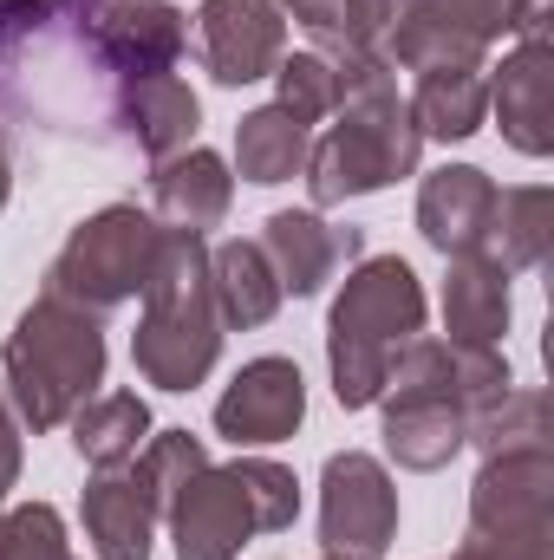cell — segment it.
I'll list each match as a JSON object with an SVG mask.
<instances>
[{
	"mask_svg": "<svg viewBox=\"0 0 554 560\" xmlns=\"http://www.w3.org/2000/svg\"><path fill=\"white\" fill-rule=\"evenodd\" d=\"M549 33L542 39H516V52H503V66L489 72V118L509 150L522 156H549L554 150V98H549Z\"/></svg>",
	"mask_w": 554,
	"mask_h": 560,
	"instance_id": "13",
	"label": "cell"
},
{
	"mask_svg": "<svg viewBox=\"0 0 554 560\" xmlns=\"http://www.w3.org/2000/svg\"><path fill=\"white\" fill-rule=\"evenodd\" d=\"M163 528H170L176 560H242V541L255 535V509H249L235 469L209 463L176 489V502L163 509Z\"/></svg>",
	"mask_w": 554,
	"mask_h": 560,
	"instance_id": "11",
	"label": "cell"
},
{
	"mask_svg": "<svg viewBox=\"0 0 554 560\" xmlns=\"http://www.w3.org/2000/svg\"><path fill=\"white\" fill-rule=\"evenodd\" d=\"M424 313H430L424 280L399 255H366L346 275V287L333 293V313H326V372H333V398L346 411L379 405L392 352L412 332H424Z\"/></svg>",
	"mask_w": 554,
	"mask_h": 560,
	"instance_id": "4",
	"label": "cell"
},
{
	"mask_svg": "<svg viewBox=\"0 0 554 560\" xmlns=\"http://www.w3.org/2000/svg\"><path fill=\"white\" fill-rule=\"evenodd\" d=\"M549 242H554V189L549 183H516V189H496L476 261H489L496 275H529V268L549 261Z\"/></svg>",
	"mask_w": 554,
	"mask_h": 560,
	"instance_id": "17",
	"label": "cell"
},
{
	"mask_svg": "<svg viewBox=\"0 0 554 560\" xmlns=\"http://www.w3.org/2000/svg\"><path fill=\"white\" fill-rule=\"evenodd\" d=\"M235 202V170L229 156L189 143L163 163H150V215L163 229H183V235H209Z\"/></svg>",
	"mask_w": 554,
	"mask_h": 560,
	"instance_id": "14",
	"label": "cell"
},
{
	"mask_svg": "<svg viewBox=\"0 0 554 560\" xmlns=\"http://www.w3.org/2000/svg\"><path fill=\"white\" fill-rule=\"evenodd\" d=\"M405 0H300L293 20L313 39V52L339 59H385V39L399 26Z\"/></svg>",
	"mask_w": 554,
	"mask_h": 560,
	"instance_id": "21",
	"label": "cell"
},
{
	"mask_svg": "<svg viewBox=\"0 0 554 560\" xmlns=\"http://www.w3.org/2000/svg\"><path fill=\"white\" fill-rule=\"evenodd\" d=\"M66 430H72V450L92 469H125L143 450V436H150V405L138 392H99L66 418Z\"/></svg>",
	"mask_w": 554,
	"mask_h": 560,
	"instance_id": "24",
	"label": "cell"
},
{
	"mask_svg": "<svg viewBox=\"0 0 554 560\" xmlns=\"http://www.w3.org/2000/svg\"><path fill=\"white\" fill-rule=\"evenodd\" d=\"M196 52L216 85H262L287 52V13L275 0H203L196 7Z\"/></svg>",
	"mask_w": 554,
	"mask_h": 560,
	"instance_id": "9",
	"label": "cell"
},
{
	"mask_svg": "<svg viewBox=\"0 0 554 560\" xmlns=\"http://www.w3.org/2000/svg\"><path fill=\"white\" fill-rule=\"evenodd\" d=\"M0 560H72L66 515L53 502H20L0 515Z\"/></svg>",
	"mask_w": 554,
	"mask_h": 560,
	"instance_id": "31",
	"label": "cell"
},
{
	"mask_svg": "<svg viewBox=\"0 0 554 560\" xmlns=\"http://www.w3.org/2000/svg\"><path fill=\"white\" fill-rule=\"evenodd\" d=\"M118 118H125V131L138 138L143 156L163 163V156H176V150L196 143L203 98L189 92V79H176V72H150V79H125V92H118Z\"/></svg>",
	"mask_w": 554,
	"mask_h": 560,
	"instance_id": "18",
	"label": "cell"
},
{
	"mask_svg": "<svg viewBox=\"0 0 554 560\" xmlns=\"http://www.w3.org/2000/svg\"><path fill=\"white\" fill-rule=\"evenodd\" d=\"M0 385L26 430H66V418L105 385V319L39 293L7 332Z\"/></svg>",
	"mask_w": 554,
	"mask_h": 560,
	"instance_id": "3",
	"label": "cell"
},
{
	"mask_svg": "<svg viewBox=\"0 0 554 560\" xmlns=\"http://www.w3.org/2000/svg\"><path fill=\"white\" fill-rule=\"evenodd\" d=\"M320 560H353V555H320Z\"/></svg>",
	"mask_w": 554,
	"mask_h": 560,
	"instance_id": "37",
	"label": "cell"
},
{
	"mask_svg": "<svg viewBox=\"0 0 554 560\" xmlns=\"http://www.w3.org/2000/svg\"><path fill=\"white\" fill-rule=\"evenodd\" d=\"M503 332H509V275H496L476 255L450 261V275H443V339L503 346Z\"/></svg>",
	"mask_w": 554,
	"mask_h": 560,
	"instance_id": "23",
	"label": "cell"
},
{
	"mask_svg": "<svg viewBox=\"0 0 554 560\" xmlns=\"http://www.w3.org/2000/svg\"><path fill=\"white\" fill-rule=\"evenodd\" d=\"M157 248H163V222L150 209H138V202H105L53 255L46 293L53 300H72V306H85V313L105 319L112 306H125V300L143 293V280L157 268Z\"/></svg>",
	"mask_w": 554,
	"mask_h": 560,
	"instance_id": "5",
	"label": "cell"
},
{
	"mask_svg": "<svg viewBox=\"0 0 554 560\" xmlns=\"http://www.w3.org/2000/svg\"><path fill=\"white\" fill-rule=\"evenodd\" d=\"M385 405V456L412 476L443 469L457 450H463V411L443 405V398H379Z\"/></svg>",
	"mask_w": 554,
	"mask_h": 560,
	"instance_id": "22",
	"label": "cell"
},
{
	"mask_svg": "<svg viewBox=\"0 0 554 560\" xmlns=\"http://www.w3.org/2000/svg\"><path fill=\"white\" fill-rule=\"evenodd\" d=\"M307 143L313 138H307L300 118H287L280 105H262V112H249L235 125V176L242 183H262V189L293 183L307 170Z\"/></svg>",
	"mask_w": 554,
	"mask_h": 560,
	"instance_id": "25",
	"label": "cell"
},
{
	"mask_svg": "<svg viewBox=\"0 0 554 560\" xmlns=\"http://www.w3.org/2000/svg\"><path fill=\"white\" fill-rule=\"evenodd\" d=\"M424 20H437L443 33H457L463 46H476V52H489L496 39H509L516 33V20H522V0H412Z\"/></svg>",
	"mask_w": 554,
	"mask_h": 560,
	"instance_id": "30",
	"label": "cell"
},
{
	"mask_svg": "<svg viewBox=\"0 0 554 560\" xmlns=\"http://www.w3.org/2000/svg\"><path fill=\"white\" fill-rule=\"evenodd\" d=\"M20 436H26V423L13 418V405H7V385H0V502H7V489L20 482V463H26Z\"/></svg>",
	"mask_w": 554,
	"mask_h": 560,
	"instance_id": "33",
	"label": "cell"
},
{
	"mask_svg": "<svg viewBox=\"0 0 554 560\" xmlns=\"http://www.w3.org/2000/svg\"><path fill=\"white\" fill-rule=\"evenodd\" d=\"M463 548L483 560H554V450L483 456Z\"/></svg>",
	"mask_w": 554,
	"mask_h": 560,
	"instance_id": "6",
	"label": "cell"
},
{
	"mask_svg": "<svg viewBox=\"0 0 554 560\" xmlns=\"http://www.w3.org/2000/svg\"><path fill=\"white\" fill-rule=\"evenodd\" d=\"M333 72H339L333 131L307 143V196L320 209H339V202L405 183V176H417V156H424L412 105L385 59H339Z\"/></svg>",
	"mask_w": 554,
	"mask_h": 560,
	"instance_id": "1",
	"label": "cell"
},
{
	"mask_svg": "<svg viewBox=\"0 0 554 560\" xmlns=\"http://www.w3.org/2000/svg\"><path fill=\"white\" fill-rule=\"evenodd\" d=\"M66 13V0H0V46H13V39H26V33H39V26H53Z\"/></svg>",
	"mask_w": 554,
	"mask_h": 560,
	"instance_id": "32",
	"label": "cell"
},
{
	"mask_svg": "<svg viewBox=\"0 0 554 560\" xmlns=\"http://www.w3.org/2000/svg\"><path fill=\"white\" fill-rule=\"evenodd\" d=\"M450 560H483V555H470V548H457V555H450Z\"/></svg>",
	"mask_w": 554,
	"mask_h": 560,
	"instance_id": "35",
	"label": "cell"
},
{
	"mask_svg": "<svg viewBox=\"0 0 554 560\" xmlns=\"http://www.w3.org/2000/svg\"><path fill=\"white\" fill-rule=\"evenodd\" d=\"M399 541V482L372 450H333L320 469V548L385 560Z\"/></svg>",
	"mask_w": 554,
	"mask_h": 560,
	"instance_id": "7",
	"label": "cell"
},
{
	"mask_svg": "<svg viewBox=\"0 0 554 560\" xmlns=\"http://www.w3.org/2000/svg\"><path fill=\"white\" fill-rule=\"evenodd\" d=\"M489 209H496L489 170H476V163H443V170H430L424 189H417V235H424L443 261H463V255H476Z\"/></svg>",
	"mask_w": 554,
	"mask_h": 560,
	"instance_id": "15",
	"label": "cell"
},
{
	"mask_svg": "<svg viewBox=\"0 0 554 560\" xmlns=\"http://www.w3.org/2000/svg\"><path fill=\"white\" fill-rule=\"evenodd\" d=\"M463 443H476L483 456H509V450H554L549 398H542V392L509 385L503 398H489V405H476V411L463 418Z\"/></svg>",
	"mask_w": 554,
	"mask_h": 560,
	"instance_id": "26",
	"label": "cell"
},
{
	"mask_svg": "<svg viewBox=\"0 0 554 560\" xmlns=\"http://www.w3.org/2000/svg\"><path fill=\"white\" fill-rule=\"evenodd\" d=\"M157 502L143 495V482L125 469H99L85 482V541L99 560H150V541H157Z\"/></svg>",
	"mask_w": 554,
	"mask_h": 560,
	"instance_id": "16",
	"label": "cell"
},
{
	"mask_svg": "<svg viewBox=\"0 0 554 560\" xmlns=\"http://www.w3.org/2000/svg\"><path fill=\"white\" fill-rule=\"evenodd\" d=\"M307 418V378L293 359H249L222 398H216V436H229L235 450H268V443H287Z\"/></svg>",
	"mask_w": 554,
	"mask_h": 560,
	"instance_id": "10",
	"label": "cell"
},
{
	"mask_svg": "<svg viewBox=\"0 0 554 560\" xmlns=\"http://www.w3.org/2000/svg\"><path fill=\"white\" fill-rule=\"evenodd\" d=\"M66 13L118 79L176 72V59L189 52V13L170 0H66Z\"/></svg>",
	"mask_w": 554,
	"mask_h": 560,
	"instance_id": "8",
	"label": "cell"
},
{
	"mask_svg": "<svg viewBox=\"0 0 554 560\" xmlns=\"http://www.w3.org/2000/svg\"><path fill=\"white\" fill-rule=\"evenodd\" d=\"M7 196H13V156H7V138H0V209H7Z\"/></svg>",
	"mask_w": 554,
	"mask_h": 560,
	"instance_id": "34",
	"label": "cell"
},
{
	"mask_svg": "<svg viewBox=\"0 0 554 560\" xmlns=\"http://www.w3.org/2000/svg\"><path fill=\"white\" fill-rule=\"evenodd\" d=\"M262 255L275 268L280 293L313 300L326 280L359 255V229H333L320 209H275L262 222Z\"/></svg>",
	"mask_w": 554,
	"mask_h": 560,
	"instance_id": "12",
	"label": "cell"
},
{
	"mask_svg": "<svg viewBox=\"0 0 554 560\" xmlns=\"http://www.w3.org/2000/svg\"><path fill=\"white\" fill-rule=\"evenodd\" d=\"M229 469H235V482H242V495H249V509H255V535H287L293 515H300V482H293V469L275 463V456H235Z\"/></svg>",
	"mask_w": 554,
	"mask_h": 560,
	"instance_id": "29",
	"label": "cell"
},
{
	"mask_svg": "<svg viewBox=\"0 0 554 560\" xmlns=\"http://www.w3.org/2000/svg\"><path fill=\"white\" fill-rule=\"evenodd\" d=\"M405 105L417 138L470 143L489 125V66H424Z\"/></svg>",
	"mask_w": 554,
	"mask_h": 560,
	"instance_id": "19",
	"label": "cell"
},
{
	"mask_svg": "<svg viewBox=\"0 0 554 560\" xmlns=\"http://www.w3.org/2000/svg\"><path fill=\"white\" fill-rule=\"evenodd\" d=\"M196 469H209V450H203V436H189V430H150L143 450L131 456V476L143 482V495L157 502V515L176 502V489H183Z\"/></svg>",
	"mask_w": 554,
	"mask_h": 560,
	"instance_id": "27",
	"label": "cell"
},
{
	"mask_svg": "<svg viewBox=\"0 0 554 560\" xmlns=\"http://www.w3.org/2000/svg\"><path fill=\"white\" fill-rule=\"evenodd\" d=\"M209 293H216V313H222V332H255L280 313V280L262 255V242H222L209 248Z\"/></svg>",
	"mask_w": 554,
	"mask_h": 560,
	"instance_id": "20",
	"label": "cell"
},
{
	"mask_svg": "<svg viewBox=\"0 0 554 560\" xmlns=\"http://www.w3.org/2000/svg\"><path fill=\"white\" fill-rule=\"evenodd\" d=\"M275 7H280V13H293V7H300V0H275Z\"/></svg>",
	"mask_w": 554,
	"mask_h": 560,
	"instance_id": "36",
	"label": "cell"
},
{
	"mask_svg": "<svg viewBox=\"0 0 554 560\" xmlns=\"http://www.w3.org/2000/svg\"><path fill=\"white\" fill-rule=\"evenodd\" d=\"M275 105L287 118H300V125H320V118H333V105H339V72H333V59L326 52H280L275 66Z\"/></svg>",
	"mask_w": 554,
	"mask_h": 560,
	"instance_id": "28",
	"label": "cell"
},
{
	"mask_svg": "<svg viewBox=\"0 0 554 560\" xmlns=\"http://www.w3.org/2000/svg\"><path fill=\"white\" fill-rule=\"evenodd\" d=\"M0 515H7V502H0Z\"/></svg>",
	"mask_w": 554,
	"mask_h": 560,
	"instance_id": "38",
	"label": "cell"
},
{
	"mask_svg": "<svg viewBox=\"0 0 554 560\" xmlns=\"http://www.w3.org/2000/svg\"><path fill=\"white\" fill-rule=\"evenodd\" d=\"M143 319L131 332V365L157 392H196L222 359V313L209 293V242L163 229L157 268L143 280Z\"/></svg>",
	"mask_w": 554,
	"mask_h": 560,
	"instance_id": "2",
	"label": "cell"
}]
</instances>
